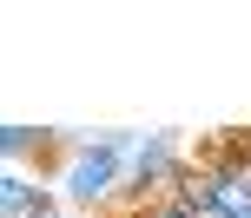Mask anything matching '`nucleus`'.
<instances>
[{"mask_svg": "<svg viewBox=\"0 0 251 218\" xmlns=\"http://www.w3.org/2000/svg\"><path fill=\"white\" fill-rule=\"evenodd\" d=\"M126 152H139L126 132H106V139H73V159L60 166V185H66V198L73 205H100L106 192L119 185V166H126Z\"/></svg>", "mask_w": 251, "mask_h": 218, "instance_id": "f257e3e1", "label": "nucleus"}, {"mask_svg": "<svg viewBox=\"0 0 251 218\" xmlns=\"http://www.w3.org/2000/svg\"><path fill=\"white\" fill-rule=\"evenodd\" d=\"M185 179V159H178V145L165 139V132H146L132 152V185L139 192H172V185Z\"/></svg>", "mask_w": 251, "mask_h": 218, "instance_id": "f03ea898", "label": "nucleus"}, {"mask_svg": "<svg viewBox=\"0 0 251 218\" xmlns=\"http://www.w3.org/2000/svg\"><path fill=\"white\" fill-rule=\"evenodd\" d=\"M47 212V192H40L33 172L7 166V179H0V218H40Z\"/></svg>", "mask_w": 251, "mask_h": 218, "instance_id": "7ed1b4c3", "label": "nucleus"}, {"mask_svg": "<svg viewBox=\"0 0 251 218\" xmlns=\"http://www.w3.org/2000/svg\"><path fill=\"white\" fill-rule=\"evenodd\" d=\"M0 145H7V166H20V159L47 152V145H53V132H40V126H7V132H0Z\"/></svg>", "mask_w": 251, "mask_h": 218, "instance_id": "20e7f679", "label": "nucleus"}]
</instances>
